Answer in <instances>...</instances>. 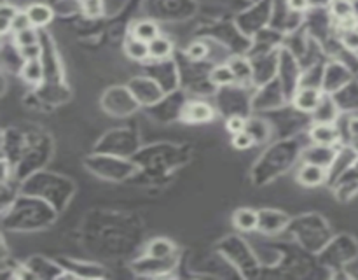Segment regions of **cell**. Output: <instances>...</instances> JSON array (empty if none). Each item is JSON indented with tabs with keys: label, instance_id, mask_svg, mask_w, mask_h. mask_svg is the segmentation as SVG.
Masks as SVG:
<instances>
[{
	"label": "cell",
	"instance_id": "obj_1",
	"mask_svg": "<svg viewBox=\"0 0 358 280\" xmlns=\"http://www.w3.org/2000/svg\"><path fill=\"white\" fill-rule=\"evenodd\" d=\"M60 212L42 198L22 193L15 204L2 212L4 228L11 231H37L49 228L56 221Z\"/></svg>",
	"mask_w": 358,
	"mask_h": 280
},
{
	"label": "cell",
	"instance_id": "obj_2",
	"mask_svg": "<svg viewBox=\"0 0 358 280\" xmlns=\"http://www.w3.org/2000/svg\"><path fill=\"white\" fill-rule=\"evenodd\" d=\"M19 186H22V193L42 198L58 212L65 211L67 205L72 200L74 193H76V184H74L72 179L55 174V172L44 170V168L23 179Z\"/></svg>",
	"mask_w": 358,
	"mask_h": 280
},
{
	"label": "cell",
	"instance_id": "obj_3",
	"mask_svg": "<svg viewBox=\"0 0 358 280\" xmlns=\"http://www.w3.org/2000/svg\"><path fill=\"white\" fill-rule=\"evenodd\" d=\"M304 147L306 146H300L299 142H292V140L269 147L253 167L252 177L255 184H266L278 175L285 174L299 160Z\"/></svg>",
	"mask_w": 358,
	"mask_h": 280
},
{
	"label": "cell",
	"instance_id": "obj_4",
	"mask_svg": "<svg viewBox=\"0 0 358 280\" xmlns=\"http://www.w3.org/2000/svg\"><path fill=\"white\" fill-rule=\"evenodd\" d=\"M289 231L306 251L313 252V254L322 252L325 245L332 240V233H330L327 221L316 214H306L292 219Z\"/></svg>",
	"mask_w": 358,
	"mask_h": 280
},
{
	"label": "cell",
	"instance_id": "obj_5",
	"mask_svg": "<svg viewBox=\"0 0 358 280\" xmlns=\"http://www.w3.org/2000/svg\"><path fill=\"white\" fill-rule=\"evenodd\" d=\"M84 167L87 168V172L96 175L98 179H103V181L109 182L126 181L131 175L137 174L138 170V165L133 158L96 153V151L87 158H84Z\"/></svg>",
	"mask_w": 358,
	"mask_h": 280
},
{
	"label": "cell",
	"instance_id": "obj_6",
	"mask_svg": "<svg viewBox=\"0 0 358 280\" xmlns=\"http://www.w3.org/2000/svg\"><path fill=\"white\" fill-rule=\"evenodd\" d=\"M219 254H221L225 261L231 263L236 270H239L243 277H248L246 268L253 270L261 266V261H259L255 251H253L241 237H236V235L224 238V240L219 244Z\"/></svg>",
	"mask_w": 358,
	"mask_h": 280
},
{
	"label": "cell",
	"instance_id": "obj_7",
	"mask_svg": "<svg viewBox=\"0 0 358 280\" xmlns=\"http://www.w3.org/2000/svg\"><path fill=\"white\" fill-rule=\"evenodd\" d=\"M101 107L107 114L114 117L131 116L140 109V104L135 99L131 90L128 86H112L101 97Z\"/></svg>",
	"mask_w": 358,
	"mask_h": 280
},
{
	"label": "cell",
	"instance_id": "obj_8",
	"mask_svg": "<svg viewBox=\"0 0 358 280\" xmlns=\"http://www.w3.org/2000/svg\"><path fill=\"white\" fill-rule=\"evenodd\" d=\"M278 83L282 84L283 91H285L287 100H292L296 95V91L300 88V81H302V70H300L299 62H297L296 55L289 51L287 48H280L278 56V76H276Z\"/></svg>",
	"mask_w": 358,
	"mask_h": 280
},
{
	"label": "cell",
	"instance_id": "obj_9",
	"mask_svg": "<svg viewBox=\"0 0 358 280\" xmlns=\"http://www.w3.org/2000/svg\"><path fill=\"white\" fill-rule=\"evenodd\" d=\"M94 149H96V153L135 158L140 149V142H138L137 135L130 133V131H114V133H107L101 138V142L96 144Z\"/></svg>",
	"mask_w": 358,
	"mask_h": 280
},
{
	"label": "cell",
	"instance_id": "obj_10",
	"mask_svg": "<svg viewBox=\"0 0 358 280\" xmlns=\"http://www.w3.org/2000/svg\"><path fill=\"white\" fill-rule=\"evenodd\" d=\"M126 86L130 88L131 93H133L135 99L138 100V104H140L142 107L157 106V104L164 99V95H167L164 88L151 76L133 77Z\"/></svg>",
	"mask_w": 358,
	"mask_h": 280
},
{
	"label": "cell",
	"instance_id": "obj_11",
	"mask_svg": "<svg viewBox=\"0 0 358 280\" xmlns=\"http://www.w3.org/2000/svg\"><path fill=\"white\" fill-rule=\"evenodd\" d=\"M278 56L280 49L250 56L253 65V86L261 88L276 79V76H278Z\"/></svg>",
	"mask_w": 358,
	"mask_h": 280
},
{
	"label": "cell",
	"instance_id": "obj_12",
	"mask_svg": "<svg viewBox=\"0 0 358 280\" xmlns=\"http://www.w3.org/2000/svg\"><path fill=\"white\" fill-rule=\"evenodd\" d=\"M178 256H173V258L160 259V258H152V256H140L137 261L131 263V270H133L137 275L142 277H163L170 275L175 268H177Z\"/></svg>",
	"mask_w": 358,
	"mask_h": 280
},
{
	"label": "cell",
	"instance_id": "obj_13",
	"mask_svg": "<svg viewBox=\"0 0 358 280\" xmlns=\"http://www.w3.org/2000/svg\"><path fill=\"white\" fill-rule=\"evenodd\" d=\"M290 215L278 208H261L259 211V228L257 231L266 237H275L278 233H283L290 226Z\"/></svg>",
	"mask_w": 358,
	"mask_h": 280
},
{
	"label": "cell",
	"instance_id": "obj_14",
	"mask_svg": "<svg viewBox=\"0 0 358 280\" xmlns=\"http://www.w3.org/2000/svg\"><path fill=\"white\" fill-rule=\"evenodd\" d=\"M358 160L357 147L346 144V146H339L336 158H334L332 165L329 167V182L327 184H336L343 175H346L351 168L355 167Z\"/></svg>",
	"mask_w": 358,
	"mask_h": 280
},
{
	"label": "cell",
	"instance_id": "obj_15",
	"mask_svg": "<svg viewBox=\"0 0 358 280\" xmlns=\"http://www.w3.org/2000/svg\"><path fill=\"white\" fill-rule=\"evenodd\" d=\"M351 79V74L343 63L339 62H329L325 65V72H323L322 79V91L323 93H329L334 95L339 90H343L344 86H348Z\"/></svg>",
	"mask_w": 358,
	"mask_h": 280
},
{
	"label": "cell",
	"instance_id": "obj_16",
	"mask_svg": "<svg viewBox=\"0 0 358 280\" xmlns=\"http://www.w3.org/2000/svg\"><path fill=\"white\" fill-rule=\"evenodd\" d=\"M215 107L205 100H191L182 107L180 120L189 124H207L215 120Z\"/></svg>",
	"mask_w": 358,
	"mask_h": 280
},
{
	"label": "cell",
	"instance_id": "obj_17",
	"mask_svg": "<svg viewBox=\"0 0 358 280\" xmlns=\"http://www.w3.org/2000/svg\"><path fill=\"white\" fill-rule=\"evenodd\" d=\"M308 140L312 144H318V146H343L341 131L337 123H315V121H313L312 128L308 130Z\"/></svg>",
	"mask_w": 358,
	"mask_h": 280
},
{
	"label": "cell",
	"instance_id": "obj_18",
	"mask_svg": "<svg viewBox=\"0 0 358 280\" xmlns=\"http://www.w3.org/2000/svg\"><path fill=\"white\" fill-rule=\"evenodd\" d=\"M322 88L316 86H300L299 90L296 91V95L292 97L290 104H292L293 110L302 114H313L316 110V107L320 106L323 99Z\"/></svg>",
	"mask_w": 358,
	"mask_h": 280
},
{
	"label": "cell",
	"instance_id": "obj_19",
	"mask_svg": "<svg viewBox=\"0 0 358 280\" xmlns=\"http://www.w3.org/2000/svg\"><path fill=\"white\" fill-rule=\"evenodd\" d=\"M60 265L65 270V277L70 279H103L107 277L105 268L96 263L79 261V259H62Z\"/></svg>",
	"mask_w": 358,
	"mask_h": 280
},
{
	"label": "cell",
	"instance_id": "obj_20",
	"mask_svg": "<svg viewBox=\"0 0 358 280\" xmlns=\"http://www.w3.org/2000/svg\"><path fill=\"white\" fill-rule=\"evenodd\" d=\"M296 181L299 182L300 186H304V188H309V190H313V188H320V186L329 182V170L320 167V165H313V163H306V161H302L300 167L297 168L296 172Z\"/></svg>",
	"mask_w": 358,
	"mask_h": 280
},
{
	"label": "cell",
	"instance_id": "obj_21",
	"mask_svg": "<svg viewBox=\"0 0 358 280\" xmlns=\"http://www.w3.org/2000/svg\"><path fill=\"white\" fill-rule=\"evenodd\" d=\"M329 15L339 28H351L357 25L353 0H329Z\"/></svg>",
	"mask_w": 358,
	"mask_h": 280
},
{
	"label": "cell",
	"instance_id": "obj_22",
	"mask_svg": "<svg viewBox=\"0 0 358 280\" xmlns=\"http://www.w3.org/2000/svg\"><path fill=\"white\" fill-rule=\"evenodd\" d=\"M337 149L339 147H329V146H318V144L308 142V146L302 149V154H300V161H306V163L320 165V167L327 168L332 165L334 158H336Z\"/></svg>",
	"mask_w": 358,
	"mask_h": 280
},
{
	"label": "cell",
	"instance_id": "obj_23",
	"mask_svg": "<svg viewBox=\"0 0 358 280\" xmlns=\"http://www.w3.org/2000/svg\"><path fill=\"white\" fill-rule=\"evenodd\" d=\"M26 266L37 275V279H63L65 270L60 263L51 261V259L42 258V256H32L26 259Z\"/></svg>",
	"mask_w": 358,
	"mask_h": 280
},
{
	"label": "cell",
	"instance_id": "obj_24",
	"mask_svg": "<svg viewBox=\"0 0 358 280\" xmlns=\"http://www.w3.org/2000/svg\"><path fill=\"white\" fill-rule=\"evenodd\" d=\"M228 63L231 65L232 74H235L236 86H239V88L253 86L252 58H248V56L236 55V56H232V58H229Z\"/></svg>",
	"mask_w": 358,
	"mask_h": 280
},
{
	"label": "cell",
	"instance_id": "obj_25",
	"mask_svg": "<svg viewBox=\"0 0 358 280\" xmlns=\"http://www.w3.org/2000/svg\"><path fill=\"white\" fill-rule=\"evenodd\" d=\"M339 114H341V107L337 106L334 95L325 93L322 102H320V106L316 107V110L312 114V116L315 123H337V121H339Z\"/></svg>",
	"mask_w": 358,
	"mask_h": 280
},
{
	"label": "cell",
	"instance_id": "obj_26",
	"mask_svg": "<svg viewBox=\"0 0 358 280\" xmlns=\"http://www.w3.org/2000/svg\"><path fill=\"white\" fill-rule=\"evenodd\" d=\"M19 76L30 86H40L44 84V81L47 79L46 76V65H44L42 58L40 60H28V62H23L19 67Z\"/></svg>",
	"mask_w": 358,
	"mask_h": 280
},
{
	"label": "cell",
	"instance_id": "obj_27",
	"mask_svg": "<svg viewBox=\"0 0 358 280\" xmlns=\"http://www.w3.org/2000/svg\"><path fill=\"white\" fill-rule=\"evenodd\" d=\"M232 224L238 231L252 233L259 228V211L250 207H241L232 214Z\"/></svg>",
	"mask_w": 358,
	"mask_h": 280
},
{
	"label": "cell",
	"instance_id": "obj_28",
	"mask_svg": "<svg viewBox=\"0 0 358 280\" xmlns=\"http://www.w3.org/2000/svg\"><path fill=\"white\" fill-rule=\"evenodd\" d=\"M246 131L252 135L257 146H264V144H269L273 140V126L262 117H248Z\"/></svg>",
	"mask_w": 358,
	"mask_h": 280
},
{
	"label": "cell",
	"instance_id": "obj_29",
	"mask_svg": "<svg viewBox=\"0 0 358 280\" xmlns=\"http://www.w3.org/2000/svg\"><path fill=\"white\" fill-rule=\"evenodd\" d=\"M26 15H28L30 22H32V26L35 28H46L53 19H55V11L53 8H49L44 2H33L28 8L25 9Z\"/></svg>",
	"mask_w": 358,
	"mask_h": 280
},
{
	"label": "cell",
	"instance_id": "obj_30",
	"mask_svg": "<svg viewBox=\"0 0 358 280\" xmlns=\"http://www.w3.org/2000/svg\"><path fill=\"white\" fill-rule=\"evenodd\" d=\"M130 35L137 37V39L144 40V42H152V40L161 35V28L154 19H138V22L131 25Z\"/></svg>",
	"mask_w": 358,
	"mask_h": 280
},
{
	"label": "cell",
	"instance_id": "obj_31",
	"mask_svg": "<svg viewBox=\"0 0 358 280\" xmlns=\"http://www.w3.org/2000/svg\"><path fill=\"white\" fill-rule=\"evenodd\" d=\"M124 55L133 62H148L151 60V53H148V42L137 39L133 35H128L124 40Z\"/></svg>",
	"mask_w": 358,
	"mask_h": 280
},
{
	"label": "cell",
	"instance_id": "obj_32",
	"mask_svg": "<svg viewBox=\"0 0 358 280\" xmlns=\"http://www.w3.org/2000/svg\"><path fill=\"white\" fill-rule=\"evenodd\" d=\"M145 254L152 256V258H160V259H167V258H173V256H178L177 252V245L170 240V238H154L147 244L145 247Z\"/></svg>",
	"mask_w": 358,
	"mask_h": 280
},
{
	"label": "cell",
	"instance_id": "obj_33",
	"mask_svg": "<svg viewBox=\"0 0 358 280\" xmlns=\"http://www.w3.org/2000/svg\"><path fill=\"white\" fill-rule=\"evenodd\" d=\"M208 81H210V84H214L215 88L236 86L235 74H232L231 65H229L228 62L215 65L214 69L210 70V74H208Z\"/></svg>",
	"mask_w": 358,
	"mask_h": 280
},
{
	"label": "cell",
	"instance_id": "obj_34",
	"mask_svg": "<svg viewBox=\"0 0 358 280\" xmlns=\"http://www.w3.org/2000/svg\"><path fill=\"white\" fill-rule=\"evenodd\" d=\"M148 53H151V60H154V62L170 60V56L173 55V42L161 33L157 39L148 42Z\"/></svg>",
	"mask_w": 358,
	"mask_h": 280
},
{
	"label": "cell",
	"instance_id": "obj_35",
	"mask_svg": "<svg viewBox=\"0 0 358 280\" xmlns=\"http://www.w3.org/2000/svg\"><path fill=\"white\" fill-rule=\"evenodd\" d=\"M208 53H210V46H208L205 40H194L187 46L185 49V56H187L191 62H205L208 58Z\"/></svg>",
	"mask_w": 358,
	"mask_h": 280
},
{
	"label": "cell",
	"instance_id": "obj_36",
	"mask_svg": "<svg viewBox=\"0 0 358 280\" xmlns=\"http://www.w3.org/2000/svg\"><path fill=\"white\" fill-rule=\"evenodd\" d=\"M12 42H15L16 48H25V46H33V44L40 42L39 30L35 26H30V28L22 30V32L15 33L12 35Z\"/></svg>",
	"mask_w": 358,
	"mask_h": 280
},
{
	"label": "cell",
	"instance_id": "obj_37",
	"mask_svg": "<svg viewBox=\"0 0 358 280\" xmlns=\"http://www.w3.org/2000/svg\"><path fill=\"white\" fill-rule=\"evenodd\" d=\"M19 9H16L15 6L8 4V2H2V11H0V18H2V35H8L11 33V25H12V19L15 16L18 15Z\"/></svg>",
	"mask_w": 358,
	"mask_h": 280
},
{
	"label": "cell",
	"instance_id": "obj_38",
	"mask_svg": "<svg viewBox=\"0 0 358 280\" xmlns=\"http://www.w3.org/2000/svg\"><path fill=\"white\" fill-rule=\"evenodd\" d=\"M80 11L87 16V18H98L105 11V4L103 0H79Z\"/></svg>",
	"mask_w": 358,
	"mask_h": 280
},
{
	"label": "cell",
	"instance_id": "obj_39",
	"mask_svg": "<svg viewBox=\"0 0 358 280\" xmlns=\"http://www.w3.org/2000/svg\"><path fill=\"white\" fill-rule=\"evenodd\" d=\"M341 44L351 53H358V30L355 26L351 28H341Z\"/></svg>",
	"mask_w": 358,
	"mask_h": 280
},
{
	"label": "cell",
	"instance_id": "obj_40",
	"mask_svg": "<svg viewBox=\"0 0 358 280\" xmlns=\"http://www.w3.org/2000/svg\"><path fill=\"white\" fill-rule=\"evenodd\" d=\"M246 121H248V117L243 116V114H231V116H228V120H225V130H228L231 135L239 133V131H245Z\"/></svg>",
	"mask_w": 358,
	"mask_h": 280
},
{
	"label": "cell",
	"instance_id": "obj_41",
	"mask_svg": "<svg viewBox=\"0 0 358 280\" xmlns=\"http://www.w3.org/2000/svg\"><path fill=\"white\" fill-rule=\"evenodd\" d=\"M231 142H232V147H235V149H238V151H248L250 147L257 146V144H255V140H253L252 135H250L246 130L239 131V133H236V135H232Z\"/></svg>",
	"mask_w": 358,
	"mask_h": 280
},
{
	"label": "cell",
	"instance_id": "obj_42",
	"mask_svg": "<svg viewBox=\"0 0 358 280\" xmlns=\"http://www.w3.org/2000/svg\"><path fill=\"white\" fill-rule=\"evenodd\" d=\"M19 56H22L23 62H28V60H40L44 55V46L42 42L33 44V46H25V48H18Z\"/></svg>",
	"mask_w": 358,
	"mask_h": 280
},
{
	"label": "cell",
	"instance_id": "obj_43",
	"mask_svg": "<svg viewBox=\"0 0 358 280\" xmlns=\"http://www.w3.org/2000/svg\"><path fill=\"white\" fill-rule=\"evenodd\" d=\"M285 8L293 15H306L312 9V0H285Z\"/></svg>",
	"mask_w": 358,
	"mask_h": 280
},
{
	"label": "cell",
	"instance_id": "obj_44",
	"mask_svg": "<svg viewBox=\"0 0 358 280\" xmlns=\"http://www.w3.org/2000/svg\"><path fill=\"white\" fill-rule=\"evenodd\" d=\"M346 144H358V114H353L346 120Z\"/></svg>",
	"mask_w": 358,
	"mask_h": 280
},
{
	"label": "cell",
	"instance_id": "obj_45",
	"mask_svg": "<svg viewBox=\"0 0 358 280\" xmlns=\"http://www.w3.org/2000/svg\"><path fill=\"white\" fill-rule=\"evenodd\" d=\"M32 26V22H30L28 15H26V11H18V15L15 16V19H12V25H11V33L15 35V33L22 32V30H26Z\"/></svg>",
	"mask_w": 358,
	"mask_h": 280
},
{
	"label": "cell",
	"instance_id": "obj_46",
	"mask_svg": "<svg viewBox=\"0 0 358 280\" xmlns=\"http://www.w3.org/2000/svg\"><path fill=\"white\" fill-rule=\"evenodd\" d=\"M353 6H355V15H357L358 18V0H353Z\"/></svg>",
	"mask_w": 358,
	"mask_h": 280
},
{
	"label": "cell",
	"instance_id": "obj_47",
	"mask_svg": "<svg viewBox=\"0 0 358 280\" xmlns=\"http://www.w3.org/2000/svg\"><path fill=\"white\" fill-rule=\"evenodd\" d=\"M355 28H357V30H358V18H357V25H355Z\"/></svg>",
	"mask_w": 358,
	"mask_h": 280
}]
</instances>
